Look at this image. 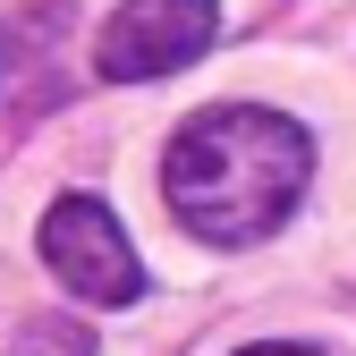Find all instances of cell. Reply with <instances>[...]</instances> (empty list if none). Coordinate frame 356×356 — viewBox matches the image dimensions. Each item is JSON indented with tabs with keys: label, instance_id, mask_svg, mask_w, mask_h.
<instances>
[{
	"label": "cell",
	"instance_id": "cell-3",
	"mask_svg": "<svg viewBox=\"0 0 356 356\" xmlns=\"http://www.w3.org/2000/svg\"><path fill=\"white\" fill-rule=\"evenodd\" d=\"M220 34V9L212 0H119L102 42H94V68L111 85H145V76H170L212 51Z\"/></svg>",
	"mask_w": 356,
	"mask_h": 356
},
{
	"label": "cell",
	"instance_id": "cell-5",
	"mask_svg": "<svg viewBox=\"0 0 356 356\" xmlns=\"http://www.w3.org/2000/svg\"><path fill=\"white\" fill-rule=\"evenodd\" d=\"M238 356H314V348H297V339H263V348H238Z\"/></svg>",
	"mask_w": 356,
	"mask_h": 356
},
{
	"label": "cell",
	"instance_id": "cell-1",
	"mask_svg": "<svg viewBox=\"0 0 356 356\" xmlns=\"http://www.w3.org/2000/svg\"><path fill=\"white\" fill-rule=\"evenodd\" d=\"M314 187V136L272 102H212L161 153V204L204 246H263Z\"/></svg>",
	"mask_w": 356,
	"mask_h": 356
},
{
	"label": "cell",
	"instance_id": "cell-4",
	"mask_svg": "<svg viewBox=\"0 0 356 356\" xmlns=\"http://www.w3.org/2000/svg\"><path fill=\"white\" fill-rule=\"evenodd\" d=\"M9 356H94V331L85 323H26Z\"/></svg>",
	"mask_w": 356,
	"mask_h": 356
},
{
	"label": "cell",
	"instance_id": "cell-2",
	"mask_svg": "<svg viewBox=\"0 0 356 356\" xmlns=\"http://www.w3.org/2000/svg\"><path fill=\"white\" fill-rule=\"evenodd\" d=\"M42 263L85 305H136L145 297V263H136V246H127L119 212L102 195H60L42 212Z\"/></svg>",
	"mask_w": 356,
	"mask_h": 356
}]
</instances>
